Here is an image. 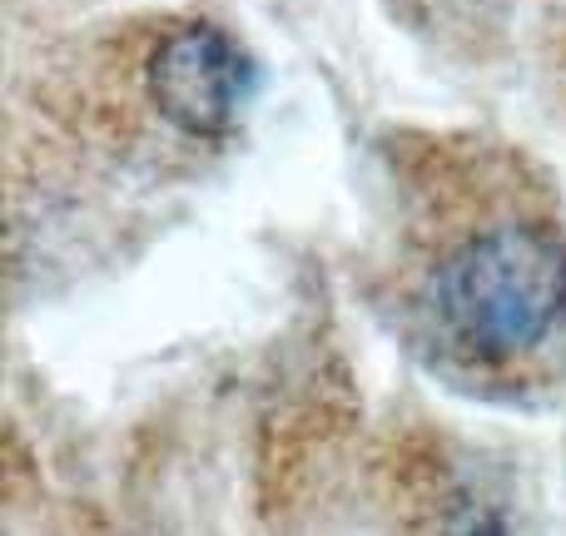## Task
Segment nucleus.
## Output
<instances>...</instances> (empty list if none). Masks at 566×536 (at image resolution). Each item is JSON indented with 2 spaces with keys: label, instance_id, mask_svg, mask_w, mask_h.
<instances>
[{
  "label": "nucleus",
  "instance_id": "nucleus-1",
  "mask_svg": "<svg viewBox=\"0 0 566 536\" xmlns=\"http://www.w3.org/2000/svg\"><path fill=\"white\" fill-rule=\"evenodd\" d=\"M398 313L422 353L482 388L527 378L566 328V234L517 155L428 145L408 165Z\"/></svg>",
  "mask_w": 566,
  "mask_h": 536
},
{
  "label": "nucleus",
  "instance_id": "nucleus-2",
  "mask_svg": "<svg viewBox=\"0 0 566 536\" xmlns=\"http://www.w3.org/2000/svg\"><path fill=\"white\" fill-rule=\"evenodd\" d=\"M145 105L189 139H224L249 115L259 70L214 20H169L145 50Z\"/></svg>",
  "mask_w": 566,
  "mask_h": 536
}]
</instances>
